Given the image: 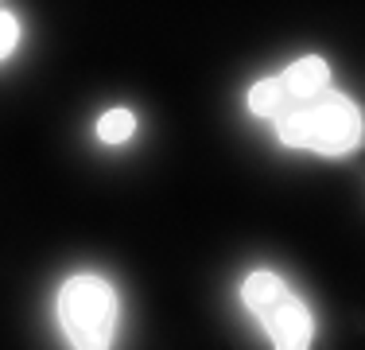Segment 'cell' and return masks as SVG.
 Segmentation results:
<instances>
[{"instance_id": "1", "label": "cell", "mask_w": 365, "mask_h": 350, "mask_svg": "<svg viewBox=\"0 0 365 350\" xmlns=\"http://www.w3.org/2000/svg\"><path fill=\"white\" fill-rule=\"evenodd\" d=\"M276 136L292 148H315V152L327 156H342L350 148H358L361 140V113L358 105L342 98L299 105V109L284 113L276 121Z\"/></svg>"}, {"instance_id": "2", "label": "cell", "mask_w": 365, "mask_h": 350, "mask_svg": "<svg viewBox=\"0 0 365 350\" xmlns=\"http://www.w3.org/2000/svg\"><path fill=\"white\" fill-rule=\"evenodd\" d=\"M58 323L74 350H109L117 327V296L101 276H71L58 292Z\"/></svg>"}, {"instance_id": "3", "label": "cell", "mask_w": 365, "mask_h": 350, "mask_svg": "<svg viewBox=\"0 0 365 350\" xmlns=\"http://www.w3.org/2000/svg\"><path fill=\"white\" fill-rule=\"evenodd\" d=\"M260 319H264V327H268V335H272L276 350H311L315 323H311V311L303 308L292 292L284 296L276 308H268Z\"/></svg>"}, {"instance_id": "4", "label": "cell", "mask_w": 365, "mask_h": 350, "mask_svg": "<svg viewBox=\"0 0 365 350\" xmlns=\"http://www.w3.org/2000/svg\"><path fill=\"white\" fill-rule=\"evenodd\" d=\"M327 82H330V70L323 59H299V63H292L288 70H284V78H280V86H284V98H288L292 109H299V105H311L319 98V94L327 90Z\"/></svg>"}, {"instance_id": "5", "label": "cell", "mask_w": 365, "mask_h": 350, "mask_svg": "<svg viewBox=\"0 0 365 350\" xmlns=\"http://www.w3.org/2000/svg\"><path fill=\"white\" fill-rule=\"evenodd\" d=\"M284 296H288V288H284V280L272 276V273H253L245 284H241V300H245L257 315H264L268 308H276Z\"/></svg>"}, {"instance_id": "6", "label": "cell", "mask_w": 365, "mask_h": 350, "mask_svg": "<svg viewBox=\"0 0 365 350\" xmlns=\"http://www.w3.org/2000/svg\"><path fill=\"white\" fill-rule=\"evenodd\" d=\"M249 109H253L257 117H276V121H280L284 113H292L280 78H260L253 90H249Z\"/></svg>"}, {"instance_id": "7", "label": "cell", "mask_w": 365, "mask_h": 350, "mask_svg": "<svg viewBox=\"0 0 365 350\" xmlns=\"http://www.w3.org/2000/svg\"><path fill=\"white\" fill-rule=\"evenodd\" d=\"M133 129H136V117L128 109H109V113H101V121H98V136L106 140V144H120V140H128V136H133Z\"/></svg>"}, {"instance_id": "8", "label": "cell", "mask_w": 365, "mask_h": 350, "mask_svg": "<svg viewBox=\"0 0 365 350\" xmlns=\"http://www.w3.org/2000/svg\"><path fill=\"white\" fill-rule=\"evenodd\" d=\"M16 35H20V28H16L12 12H0V59H4V55H12Z\"/></svg>"}]
</instances>
